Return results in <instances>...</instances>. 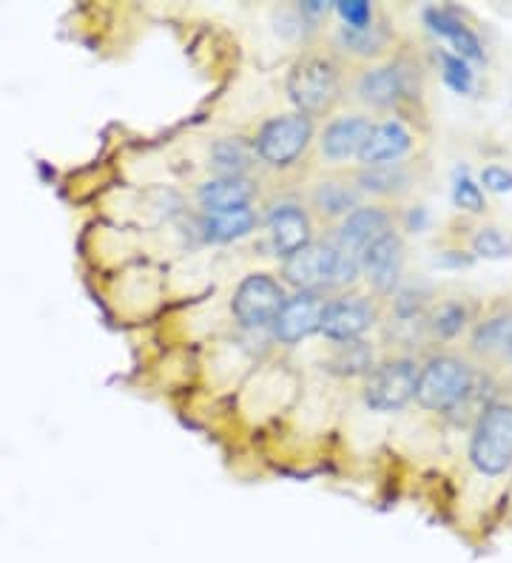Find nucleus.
<instances>
[{"instance_id": "1", "label": "nucleus", "mask_w": 512, "mask_h": 563, "mask_svg": "<svg viewBox=\"0 0 512 563\" xmlns=\"http://www.w3.org/2000/svg\"><path fill=\"white\" fill-rule=\"evenodd\" d=\"M345 89L348 71L334 46L302 48L285 75L287 100L294 103V111L311 120L330 114L341 103Z\"/></svg>"}, {"instance_id": "2", "label": "nucleus", "mask_w": 512, "mask_h": 563, "mask_svg": "<svg viewBox=\"0 0 512 563\" xmlns=\"http://www.w3.org/2000/svg\"><path fill=\"white\" fill-rule=\"evenodd\" d=\"M282 276L296 290L348 288L362 276V256L350 254L334 240H314L282 262Z\"/></svg>"}, {"instance_id": "3", "label": "nucleus", "mask_w": 512, "mask_h": 563, "mask_svg": "<svg viewBox=\"0 0 512 563\" xmlns=\"http://www.w3.org/2000/svg\"><path fill=\"white\" fill-rule=\"evenodd\" d=\"M316 140V123L299 111H285L262 120L257 134L251 137L253 157L265 168L285 174L302 163L311 143Z\"/></svg>"}, {"instance_id": "4", "label": "nucleus", "mask_w": 512, "mask_h": 563, "mask_svg": "<svg viewBox=\"0 0 512 563\" xmlns=\"http://www.w3.org/2000/svg\"><path fill=\"white\" fill-rule=\"evenodd\" d=\"M350 95L370 111H393L416 95V71L404 60L368 63L350 77Z\"/></svg>"}, {"instance_id": "5", "label": "nucleus", "mask_w": 512, "mask_h": 563, "mask_svg": "<svg viewBox=\"0 0 512 563\" xmlns=\"http://www.w3.org/2000/svg\"><path fill=\"white\" fill-rule=\"evenodd\" d=\"M472 385H476V373L470 364L465 358L442 353L418 367L416 401L422 410L447 412L470 396Z\"/></svg>"}, {"instance_id": "6", "label": "nucleus", "mask_w": 512, "mask_h": 563, "mask_svg": "<svg viewBox=\"0 0 512 563\" xmlns=\"http://www.w3.org/2000/svg\"><path fill=\"white\" fill-rule=\"evenodd\" d=\"M470 461L478 473L501 475L512 467V405L492 401L470 435Z\"/></svg>"}, {"instance_id": "7", "label": "nucleus", "mask_w": 512, "mask_h": 563, "mask_svg": "<svg viewBox=\"0 0 512 563\" xmlns=\"http://www.w3.org/2000/svg\"><path fill=\"white\" fill-rule=\"evenodd\" d=\"M418 364L407 356H393L375 362L364 376L362 401L373 412H399L416 399Z\"/></svg>"}, {"instance_id": "8", "label": "nucleus", "mask_w": 512, "mask_h": 563, "mask_svg": "<svg viewBox=\"0 0 512 563\" xmlns=\"http://www.w3.org/2000/svg\"><path fill=\"white\" fill-rule=\"evenodd\" d=\"M305 206L311 211V217L325 225L336 228L350 211H356L359 206H364L362 191L356 188L353 172L348 168H328L322 172L319 177L311 179L305 188Z\"/></svg>"}, {"instance_id": "9", "label": "nucleus", "mask_w": 512, "mask_h": 563, "mask_svg": "<svg viewBox=\"0 0 512 563\" xmlns=\"http://www.w3.org/2000/svg\"><path fill=\"white\" fill-rule=\"evenodd\" d=\"M287 299V290L276 276L271 274H248L239 279L231 296V313L242 328L260 330L271 328L276 313Z\"/></svg>"}, {"instance_id": "10", "label": "nucleus", "mask_w": 512, "mask_h": 563, "mask_svg": "<svg viewBox=\"0 0 512 563\" xmlns=\"http://www.w3.org/2000/svg\"><path fill=\"white\" fill-rule=\"evenodd\" d=\"M382 317L375 296L370 294H339L328 299L325 313H322L319 333L330 344H348L359 342L375 328Z\"/></svg>"}, {"instance_id": "11", "label": "nucleus", "mask_w": 512, "mask_h": 563, "mask_svg": "<svg viewBox=\"0 0 512 563\" xmlns=\"http://www.w3.org/2000/svg\"><path fill=\"white\" fill-rule=\"evenodd\" d=\"M262 222H265L268 245L273 256H280L282 262L314 242V217L307 211L305 200H296V197L273 200Z\"/></svg>"}, {"instance_id": "12", "label": "nucleus", "mask_w": 512, "mask_h": 563, "mask_svg": "<svg viewBox=\"0 0 512 563\" xmlns=\"http://www.w3.org/2000/svg\"><path fill=\"white\" fill-rule=\"evenodd\" d=\"M373 123L375 120L370 118L368 111H341L336 118H328V123L322 125V131L316 134L322 159L330 168H339V165L359 157Z\"/></svg>"}, {"instance_id": "13", "label": "nucleus", "mask_w": 512, "mask_h": 563, "mask_svg": "<svg viewBox=\"0 0 512 563\" xmlns=\"http://www.w3.org/2000/svg\"><path fill=\"white\" fill-rule=\"evenodd\" d=\"M325 305H328V299L322 290H296L294 296H287L271 324L273 339L294 347V344L305 342L307 336L319 333Z\"/></svg>"}, {"instance_id": "14", "label": "nucleus", "mask_w": 512, "mask_h": 563, "mask_svg": "<svg viewBox=\"0 0 512 563\" xmlns=\"http://www.w3.org/2000/svg\"><path fill=\"white\" fill-rule=\"evenodd\" d=\"M404 271V240L399 231H388L362 251V276L375 296H393Z\"/></svg>"}, {"instance_id": "15", "label": "nucleus", "mask_w": 512, "mask_h": 563, "mask_svg": "<svg viewBox=\"0 0 512 563\" xmlns=\"http://www.w3.org/2000/svg\"><path fill=\"white\" fill-rule=\"evenodd\" d=\"M393 211L388 206H379V202H364L356 211H350L339 225L330 231L328 240H334L336 245L350 251V254L362 256L364 247L373 240H379L382 234L393 231Z\"/></svg>"}, {"instance_id": "16", "label": "nucleus", "mask_w": 512, "mask_h": 563, "mask_svg": "<svg viewBox=\"0 0 512 563\" xmlns=\"http://www.w3.org/2000/svg\"><path fill=\"white\" fill-rule=\"evenodd\" d=\"M410 152H413V134H410V129L402 120L388 118L373 123L362 152L356 157V165L359 168H373V165L402 163Z\"/></svg>"}, {"instance_id": "17", "label": "nucleus", "mask_w": 512, "mask_h": 563, "mask_svg": "<svg viewBox=\"0 0 512 563\" xmlns=\"http://www.w3.org/2000/svg\"><path fill=\"white\" fill-rule=\"evenodd\" d=\"M350 172H353V183L362 191L364 200L379 202V206L402 200L404 194H410V188H413V172L404 159L390 165H373V168L356 165Z\"/></svg>"}, {"instance_id": "18", "label": "nucleus", "mask_w": 512, "mask_h": 563, "mask_svg": "<svg viewBox=\"0 0 512 563\" xmlns=\"http://www.w3.org/2000/svg\"><path fill=\"white\" fill-rule=\"evenodd\" d=\"M260 186L253 177H211L197 186V202L205 213H228L253 208Z\"/></svg>"}, {"instance_id": "19", "label": "nucleus", "mask_w": 512, "mask_h": 563, "mask_svg": "<svg viewBox=\"0 0 512 563\" xmlns=\"http://www.w3.org/2000/svg\"><path fill=\"white\" fill-rule=\"evenodd\" d=\"M424 23H427V29H431L433 35L450 41L453 48H456V55L461 57V60L470 63V66L472 63L487 60L484 46H481L478 35L470 26H465V21H461L453 9H442V7L424 9Z\"/></svg>"}, {"instance_id": "20", "label": "nucleus", "mask_w": 512, "mask_h": 563, "mask_svg": "<svg viewBox=\"0 0 512 563\" xmlns=\"http://www.w3.org/2000/svg\"><path fill=\"white\" fill-rule=\"evenodd\" d=\"M390 41H393V32L384 21H375L370 29H362V32H353V29L339 26V32L334 35V48L339 52V57H353L359 63H375L390 48Z\"/></svg>"}, {"instance_id": "21", "label": "nucleus", "mask_w": 512, "mask_h": 563, "mask_svg": "<svg viewBox=\"0 0 512 563\" xmlns=\"http://www.w3.org/2000/svg\"><path fill=\"white\" fill-rule=\"evenodd\" d=\"M260 225V217L253 208H239V211L228 213H203L199 220V236L203 242H211V245H228V242H237L242 236H248L253 228Z\"/></svg>"}, {"instance_id": "22", "label": "nucleus", "mask_w": 512, "mask_h": 563, "mask_svg": "<svg viewBox=\"0 0 512 563\" xmlns=\"http://www.w3.org/2000/svg\"><path fill=\"white\" fill-rule=\"evenodd\" d=\"M253 163L257 157H253L251 140L219 137L208 148V165L217 172V177H248Z\"/></svg>"}, {"instance_id": "23", "label": "nucleus", "mask_w": 512, "mask_h": 563, "mask_svg": "<svg viewBox=\"0 0 512 563\" xmlns=\"http://www.w3.org/2000/svg\"><path fill=\"white\" fill-rule=\"evenodd\" d=\"M375 367V347L368 339L348 344H334V353L325 362V371L339 378H364Z\"/></svg>"}, {"instance_id": "24", "label": "nucleus", "mask_w": 512, "mask_h": 563, "mask_svg": "<svg viewBox=\"0 0 512 563\" xmlns=\"http://www.w3.org/2000/svg\"><path fill=\"white\" fill-rule=\"evenodd\" d=\"M510 336H512V313H501V317H492L487 319V322L478 324V328L472 330L470 344L476 353L490 356V353H504L506 344H510Z\"/></svg>"}, {"instance_id": "25", "label": "nucleus", "mask_w": 512, "mask_h": 563, "mask_svg": "<svg viewBox=\"0 0 512 563\" xmlns=\"http://www.w3.org/2000/svg\"><path fill=\"white\" fill-rule=\"evenodd\" d=\"M470 322V310H467L465 302H442L436 310L431 313V330L433 336L438 339H456L461 336V330L467 328Z\"/></svg>"}, {"instance_id": "26", "label": "nucleus", "mask_w": 512, "mask_h": 563, "mask_svg": "<svg viewBox=\"0 0 512 563\" xmlns=\"http://www.w3.org/2000/svg\"><path fill=\"white\" fill-rule=\"evenodd\" d=\"M438 63H442V77L456 95H472L476 89V71L467 60L456 55V52H438Z\"/></svg>"}, {"instance_id": "27", "label": "nucleus", "mask_w": 512, "mask_h": 563, "mask_svg": "<svg viewBox=\"0 0 512 563\" xmlns=\"http://www.w3.org/2000/svg\"><path fill=\"white\" fill-rule=\"evenodd\" d=\"M453 206L467 213L484 211V191L467 172H458L453 179Z\"/></svg>"}, {"instance_id": "28", "label": "nucleus", "mask_w": 512, "mask_h": 563, "mask_svg": "<svg viewBox=\"0 0 512 563\" xmlns=\"http://www.w3.org/2000/svg\"><path fill=\"white\" fill-rule=\"evenodd\" d=\"M336 14L341 18V26L353 29V32H362L375 23V9L368 0H339Z\"/></svg>"}, {"instance_id": "29", "label": "nucleus", "mask_w": 512, "mask_h": 563, "mask_svg": "<svg viewBox=\"0 0 512 563\" xmlns=\"http://www.w3.org/2000/svg\"><path fill=\"white\" fill-rule=\"evenodd\" d=\"M472 254L484 256V260H504L512 254V242L501 234L499 228H481L472 236Z\"/></svg>"}, {"instance_id": "30", "label": "nucleus", "mask_w": 512, "mask_h": 563, "mask_svg": "<svg viewBox=\"0 0 512 563\" xmlns=\"http://www.w3.org/2000/svg\"><path fill=\"white\" fill-rule=\"evenodd\" d=\"M424 299L416 290H396L393 296V313H396L399 322H416L422 317Z\"/></svg>"}, {"instance_id": "31", "label": "nucleus", "mask_w": 512, "mask_h": 563, "mask_svg": "<svg viewBox=\"0 0 512 563\" xmlns=\"http://www.w3.org/2000/svg\"><path fill=\"white\" fill-rule=\"evenodd\" d=\"M481 186L492 194L512 191V168H504V165H487L484 172H481Z\"/></svg>"}, {"instance_id": "32", "label": "nucleus", "mask_w": 512, "mask_h": 563, "mask_svg": "<svg viewBox=\"0 0 512 563\" xmlns=\"http://www.w3.org/2000/svg\"><path fill=\"white\" fill-rule=\"evenodd\" d=\"M472 262H476V256L465 254V251H444V254L438 256V265H442V268H470Z\"/></svg>"}, {"instance_id": "33", "label": "nucleus", "mask_w": 512, "mask_h": 563, "mask_svg": "<svg viewBox=\"0 0 512 563\" xmlns=\"http://www.w3.org/2000/svg\"><path fill=\"white\" fill-rule=\"evenodd\" d=\"M504 356H510V358H512V336H510V344H506V351H504Z\"/></svg>"}]
</instances>
